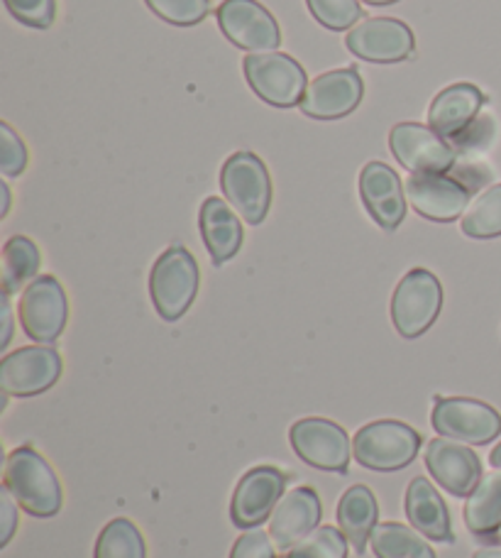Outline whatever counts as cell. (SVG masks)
<instances>
[{
    "instance_id": "cell-25",
    "label": "cell",
    "mask_w": 501,
    "mask_h": 558,
    "mask_svg": "<svg viewBox=\"0 0 501 558\" xmlns=\"http://www.w3.org/2000/svg\"><path fill=\"white\" fill-rule=\"evenodd\" d=\"M369 544L377 558H436L433 546L424 534L399 522L377 524Z\"/></svg>"
},
{
    "instance_id": "cell-28",
    "label": "cell",
    "mask_w": 501,
    "mask_h": 558,
    "mask_svg": "<svg viewBox=\"0 0 501 558\" xmlns=\"http://www.w3.org/2000/svg\"><path fill=\"white\" fill-rule=\"evenodd\" d=\"M463 233L477 241L501 235V184L489 186L467 206L463 216Z\"/></svg>"
},
{
    "instance_id": "cell-5",
    "label": "cell",
    "mask_w": 501,
    "mask_h": 558,
    "mask_svg": "<svg viewBox=\"0 0 501 558\" xmlns=\"http://www.w3.org/2000/svg\"><path fill=\"white\" fill-rule=\"evenodd\" d=\"M245 78L255 96L274 108H294L306 94L308 78L294 57L282 52H253L243 62Z\"/></svg>"
},
{
    "instance_id": "cell-36",
    "label": "cell",
    "mask_w": 501,
    "mask_h": 558,
    "mask_svg": "<svg viewBox=\"0 0 501 558\" xmlns=\"http://www.w3.org/2000/svg\"><path fill=\"white\" fill-rule=\"evenodd\" d=\"M0 314H3V336H0V348H8L10 338H13V314H10L8 294H3V302H0Z\"/></svg>"
},
{
    "instance_id": "cell-19",
    "label": "cell",
    "mask_w": 501,
    "mask_h": 558,
    "mask_svg": "<svg viewBox=\"0 0 501 558\" xmlns=\"http://www.w3.org/2000/svg\"><path fill=\"white\" fill-rule=\"evenodd\" d=\"M320 512H323L320 500L310 487H294L292 493H286L269 517V536L277 549L289 551L301 539H306L318 526Z\"/></svg>"
},
{
    "instance_id": "cell-30",
    "label": "cell",
    "mask_w": 501,
    "mask_h": 558,
    "mask_svg": "<svg viewBox=\"0 0 501 558\" xmlns=\"http://www.w3.org/2000/svg\"><path fill=\"white\" fill-rule=\"evenodd\" d=\"M310 10L320 25L333 29V33H343V29L353 27L359 17H363V8L359 0H306Z\"/></svg>"
},
{
    "instance_id": "cell-7",
    "label": "cell",
    "mask_w": 501,
    "mask_h": 558,
    "mask_svg": "<svg viewBox=\"0 0 501 558\" xmlns=\"http://www.w3.org/2000/svg\"><path fill=\"white\" fill-rule=\"evenodd\" d=\"M389 149L411 174H445L455 167L457 149L430 125L399 123L389 133Z\"/></svg>"
},
{
    "instance_id": "cell-23",
    "label": "cell",
    "mask_w": 501,
    "mask_h": 558,
    "mask_svg": "<svg viewBox=\"0 0 501 558\" xmlns=\"http://www.w3.org/2000/svg\"><path fill=\"white\" fill-rule=\"evenodd\" d=\"M377 517H379V507H377V497L372 490L365 485H353L350 490L340 497L338 505V524L340 532L345 534V539L353 546L355 554L363 556L369 536H372L375 526H377Z\"/></svg>"
},
{
    "instance_id": "cell-1",
    "label": "cell",
    "mask_w": 501,
    "mask_h": 558,
    "mask_svg": "<svg viewBox=\"0 0 501 558\" xmlns=\"http://www.w3.org/2000/svg\"><path fill=\"white\" fill-rule=\"evenodd\" d=\"M3 487L33 517H54L62 510L64 493L57 473L33 446H20L8 456Z\"/></svg>"
},
{
    "instance_id": "cell-31",
    "label": "cell",
    "mask_w": 501,
    "mask_h": 558,
    "mask_svg": "<svg viewBox=\"0 0 501 558\" xmlns=\"http://www.w3.org/2000/svg\"><path fill=\"white\" fill-rule=\"evenodd\" d=\"M145 3L157 17L176 27L198 25L210 10V0H145Z\"/></svg>"
},
{
    "instance_id": "cell-15",
    "label": "cell",
    "mask_w": 501,
    "mask_h": 558,
    "mask_svg": "<svg viewBox=\"0 0 501 558\" xmlns=\"http://www.w3.org/2000/svg\"><path fill=\"white\" fill-rule=\"evenodd\" d=\"M286 475L272 465H259L247 471L237 483L230 502V520L240 530H255L269 520L274 507L284 497Z\"/></svg>"
},
{
    "instance_id": "cell-4",
    "label": "cell",
    "mask_w": 501,
    "mask_h": 558,
    "mask_svg": "<svg viewBox=\"0 0 501 558\" xmlns=\"http://www.w3.org/2000/svg\"><path fill=\"white\" fill-rule=\"evenodd\" d=\"M220 189L243 221L249 226L265 221L272 206V179L255 153H235L225 159Z\"/></svg>"
},
{
    "instance_id": "cell-8",
    "label": "cell",
    "mask_w": 501,
    "mask_h": 558,
    "mask_svg": "<svg viewBox=\"0 0 501 558\" xmlns=\"http://www.w3.org/2000/svg\"><path fill=\"white\" fill-rule=\"evenodd\" d=\"M433 428L443 438L467 446H485L501 434V414L494 407L469 397H438Z\"/></svg>"
},
{
    "instance_id": "cell-18",
    "label": "cell",
    "mask_w": 501,
    "mask_h": 558,
    "mask_svg": "<svg viewBox=\"0 0 501 558\" xmlns=\"http://www.w3.org/2000/svg\"><path fill=\"white\" fill-rule=\"evenodd\" d=\"M359 196L367 214L384 231H396L406 216V192L392 167L384 162H369L359 174Z\"/></svg>"
},
{
    "instance_id": "cell-35",
    "label": "cell",
    "mask_w": 501,
    "mask_h": 558,
    "mask_svg": "<svg viewBox=\"0 0 501 558\" xmlns=\"http://www.w3.org/2000/svg\"><path fill=\"white\" fill-rule=\"evenodd\" d=\"M17 530V502L8 487L0 490V546H5Z\"/></svg>"
},
{
    "instance_id": "cell-33",
    "label": "cell",
    "mask_w": 501,
    "mask_h": 558,
    "mask_svg": "<svg viewBox=\"0 0 501 558\" xmlns=\"http://www.w3.org/2000/svg\"><path fill=\"white\" fill-rule=\"evenodd\" d=\"M0 149H3V157H0L3 174L5 177L23 174L27 167V147L8 123H0Z\"/></svg>"
},
{
    "instance_id": "cell-32",
    "label": "cell",
    "mask_w": 501,
    "mask_h": 558,
    "mask_svg": "<svg viewBox=\"0 0 501 558\" xmlns=\"http://www.w3.org/2000/svg\"><path fill=\"white\" fill-rule=\"evenodd\" d=\"M5 8L17 23L33 29L52 27L57 17V0H5Z\"/></svg>"
},
{
    "instance_id": "cell-20",
    "label": "cell",
    "mask_w": 501,
    "mask_h": 558,
    "mask_svg": "<svg viewBox=\"0 0 501 558\" xmlns=\"http://www.w3.org/2000/svg\"><path fill=\"white\" fill-rule=\"evenodd\" d=\"M487 96L473 84H453L440 92L428 108V125L445 140H455L477 121Z\"/></svg>"
},
{
    "instance_id": "cell-37",
    "label": "cell",
    "mask_w": 501,
    "mask_h": 558,
    "mask_svg": "<svg viewBox=\"0 0 501 558\" xmlns=\"http://www.w3.org/2000/svg\"><path fill=\"white\" fill-rule=\"evenodd\" d=\"M0 196H3V206H0V216H8V211H10V189H8V184L3 182L0 184Z\"/></svg>"
},
{
    "instance_id": "cell-17",
    "label": "cell",
    "mask_w": 501,
    "mask_h": 558,
    "mask_svg": "<svg viewBox=\"0 0 501 558\" xmlns=\"http://www.w3.org/2000/svg\"><path fill=\"white\" fill-rule=\"evenodd\" d=\"M426 468L433 481L455 497H469L482 481V463L467 444L433 438L426 448Z\"/></svg>"
},
{
    "instance_id": "cell-27",
    "label": "cell",
    "mask_w": 501,
    "mask_h": 558,
    "mask_svg": "<svg viewBox=\"0 0 501 558\" xmlns=\"http://www.w3.org/2000/svg\"><path fill=\"white\" fill-rule=\"evenodd\" d=\"M94 558H147L143 532L125 517L110 520L98 534Z\"/></svg>"
},
{
    "instance_id": "cell-9",
    "label": "cell",
    "mask_w": 501,
    "mask_h": 558,
    "mask_svg": "<svg viewBox=\"0 0 501 558\" xmlns=\"http://www.w3.org/2000/svg\"><path fill=\"white\" fill-rule=\"evenodd\" d=\"M289 444L301 461L328 473H347L350 436L340 424L323 416L301 418L289 428Z\"/></svg>"
},
{
    "instance_id": "cell-6",
    "label": "cell",
    "mask_w": 501,
    "mask_h": 558,
    "mask_svg": "<svg viewBox=\"0 0 501 558\" xmlns=\"http://www.w3.org/2000/svg\"><path fill=\"white\" fill-rule=\"evenodd\" d=\"M443 306V287L433 272L416 267L404 275L392 296V322L404 338L424 336Z\"/></svg>"
},
{
    "instance_id": "cell-21",
    "label": "cell",
    "mask_w": 501,
    "mask_h": 558,
    "mask_svg": "<svg viewBox=\"0 0 501 558\" xmlns=\"http://www.w3.org/2000/svg\"><path fill=\"white\" fill-rule=\"evenodd\" d=\"M406 517L414 530H418L426 539L453 544V524H450V512L443 497L426 477H414L406 487Z\"/></svg>"
},
{
    "instance_id": "cell-16",
    "label": "cell",
    "mask_w": 501,
    "mask_h": 558,
    "mask_svg": "<svg viewBox=\"0 0 501 558\" xmlns=\"http://www.w3.org/2000/svg\"><path fill=\"white\" fill-rule=\"evenodd\" d=\"M406 198L414 211L428 221L450 223L465 216L469 189L450 174H408Z\"/></svg>"
},
{
    "instance_id": "cell-26",
    "label": "cell",
    "mask_w": 501,
    "mask_h": 558,
    "mask_svg": "<svg viewBox=\"0 0 501 558\" xmlns=\"http://www.w3.org/2000/svg\"><path fill=\"white\" fill-rule=\"evenodd\" d=\"M37 245L25 235H15L3 245V267H0V282H3V294H17L20 289L35 282L39 272Z\"/></svg>"
},
{
    "instance_id": "cell-10",
    "label": "cell",
    "mask_w": 501,
    "mask_h": 558,
    "mask_svg": "<svg viewBox=\"0 0 501 558\" xmlns=\"http://www.w3.org/2000/svg\"><path fill=\"white\" fill-rule=\"evenodd\" d=\"M62 355L49 345H27L0 361V390L8 397L47 392L62 375Z\"/></svg>"
},
{
    "instance_id": "cell-12",
    "label": "cell",
    "mask_w": 501,
    "mask_h": 558,
    "mask_svg": "<svg viewBox=\"0 0 501 558\" xmlns=\"http://www.w3.org/2000/svg\"><path fill=\"white\" fill-rule=\"evenodd\" d=\"M69 318L66 292L52 275L37 277L20 296V324L37 343H52L62 336Z\"/></svg>"
},
{
    "instance_id": "cell-14",
    "label": "cell",
    "mask_w": 501,
    "mask_h": 558,
    "mask_svg": "<svg viewBox=\"0 0 501 558\" xmlns=\"http://www.w3.org/2000/svg\"><path fill=\"white\" fill-rule=\"evenodd\" d=\"M363 94L365 84L357 69H333L308 82L298 108L314 121H338L355 111Z\"/></svg>"
},
{
    "instance_id": "cell-34",
    "label": "cell",
    "mask_w": 501,
    "mask_h": 558,
    "mask_svg": "<svg viewBox=\"0 0 501 558\" xmlns=\"http://www.w3.org/2000/svg\"><path fill=\"white\" fill-rule=\"evenodd\" d=\"M277 546L262 530H249L235 542L230 558H277Z\"/></svg>"
},
{
    "instance_id": "cell-2",
    "label": "cell",
    "mask_w": 501,
    "mask_h": 558,
    "mask_svg": "<svg viewBox=\"0 0 501 558\" xmlns=\"http://www.w3.org/2000/svg\"><path fill=\"white\" fill-rule=\"evenodd\" d=\"M420 451V434L396 418H379L353 438L355 461L367 471L392 473L406 468Z\"/></svg>"
},
{
    "instance_id": "cell-39",
    "label": "cell",
    "mask_w": 501,
    "mask_h": 558,
    "mask_svg": "<svg viewBox=\"0 0 501 558\" xmlns=\"http://www.w3.org/2000/svg\"><path fill=\"white\" fill-rule=\"evenodd\" d=\"M489 463H492L497 471H501V444L494 448L492 456H489Z\"/></svg>"
},
{
    "instance_id": "cell-13",
    "label": "cell",
    "mask_w": 501,
    "mask_h": 558,
    "mask_svg": "<svg viewBox=\"0 0 501 558\" xmlns=\"http://www.w3.org/2000/svg\"><path fill=\"white\" fill-rule=\"evenodd\" d=\"M345 47L365 62L396 64L414 54L416 37L411 27L396 17H365L350 29Z\"/></svg>"
},
{
    "instance_id": "cell-22",
    "label": "cell",
    "mask_w": 501,
    "mask_h": 558,
    "mask_svg": "<svg viewBox=\"0 0 501 558\" xmlns=\"http://www.w3.org/2000/svg\"><path fill=\"white\" fill-rule=\"evenodd\" d=\"M198 226L213 265H223L237 255L240 245H243V226H240L235 211L223 198H206L204 206H200Z\"/></svg>"
},
{
    "instance_id": "cell-11",
    "label": "cell",
    "mask_w": 501,
    "mask_h": 558,
    "mask_svg": "<svg viewBox=\"0 0 501 558\" xmlns=\"http://www.w3.org/2000/svg\"><path fill=\"white\" fill-rule=\"evenodd\" d=\"M218 27L240 49L253 52H274L282 43L279 25L269 10L257 0H223L218 5Z\"/></svg>"
},
{
    "instance_id": "cell-38",
    "label": "cell",
    "mask_w": 501,
    "mask_h": 558,
    "mask_svg": "<svg viewBox=\"0 0 501 558\" xmlns=\"http://www.w3.org/2000/svg\"><path fill=\"white\" fill-rule=\"evenodd\" d=\"M475 558H501V549H479Z\"/></svg>"
},
{
    "instance_id": "cell-24",
    "label": "cell",
    "mask_w": 501,
    "mask_h": 558,
    "mask_svg": "<svg viewBox=\"0 0 501 558\" xmlns=\"http://www.w3.org/2000/svg\"><path fill=\"white\" fill-rule=\"evenodd\" d=\"M465 524L475 536L494 539L501 530V473L485 475L467 497Z\"/></svg>"
},
{
    "instance_id": "cell-29",
    "label": "cell",
    "mask_w": 501,
    "mask_h": 558,
    "mask_svg": "<svg viewBox=\"0 0 501 558\" xmlns=\"http://www.w3.org/2000/svg\"><path fill=\"white\" fill-rule=\"evenodd\" d=\"M347 539L335 526H316L306 539H301L286 558H347Z\"/></svg>"
},
{
    "instance_id": "cell-40",
    "label": "cell",
    "mask_w": 501,
    "mask_h": 558,
    "mask_svg": "<svg viewBox=\"0 0 501 558\" xmlns=\"http://www.w3.org/2000/svg\"><path fill=\"white\" fill-rule=\"evenodd\" d=\"M363 3H367V5H392V3H399V0H363Z\"/></svg>"
},
{
    "instance_id": "cell-3",
    "label": "cell",
    "mask_w": 501,
    "mask_h": 558,
    "mask_svg": "<svg viewBox=\"0 0 501 558\" xmlns=\"http://www.w3.org/2000/svg\"><path fill=\"white\" fill-rule=\"evenodd\" d=\"M149 294L164 322L182 318L198 294V265L184 245H172L149 272Z\"/></svg>"
}]
</instances>
